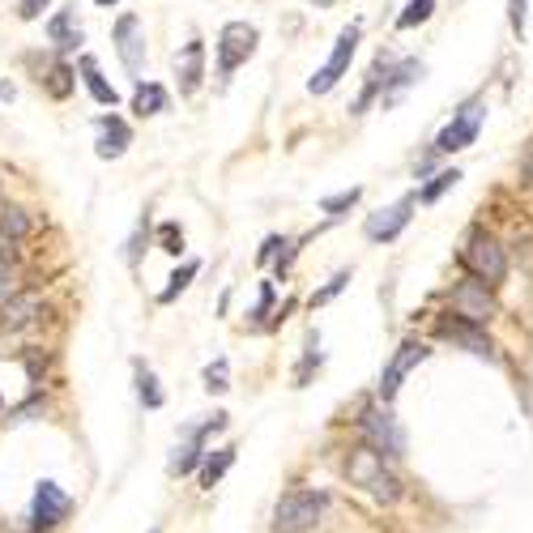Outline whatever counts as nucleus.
I'll return each instance as SVG.
<instances>
[{
  "mask_svg": "<svg viewBox=\"0 0 533 533\" xmlns=\"http://www.w3.org/2000/svg\"><path fill=\"white\" fill-rule=\"evenodd\" d=\"M418 77H423V64H418V60H401L397 69H389V77H384V94H380L384 107L397 103V94L406 90V86H414Z\"/></svg>",
  "mask_w": 533,
  "mask_h": 533,
  "instance_id": "19",
  "label": "nucleus"
},
{
  "mask_svg": "<svg viewBox=\"0 0 533 533\" xmlns=\"http://www.w3.org/2000/svg\"><path fill=\"white\" fill-rule=\"evenodd\" d=\"M133 376H137V397H141V406L145 410H158V406H163V389H158V376H154V371L150 367H145V363H133Z\"/></svg>",
  "mask_w": 533,
  "mask_h": 533,
  "instance_id": "23",
  "label": "nucleus"
},
{
  "mask_svg": "<svg viewBox=\"0 0 533 533\" xmlns=\"http://www.w3.org/2000/svg\"><path fill=\"white\" fill-rule=\"evenodd\" d=\"M269 303H273V286L265 282V286H261V303H256V312H252V316H256V320H261V316L269 312Z\"/></svg>",
  "mask_w": 533,
  "mask_h": 533,
  "instance_id": "37",
  "label": "nucleus"
},
{
  "mask_svg": "<svg viewBox=\"0 0 533 533\" xmlns=\"http://www.w3.org/2000/svg\"><path fill=\"white\" fill-rule=\"evenodd\" d=\"M448 303H452V316L461 320H474V325L487 329L491 320L499 316V299H495V286L478 282V278H465L448 290Z\"/></svg>",
  "mask_w": 533,
  "mask_h": 533,
  "instance_id": "5",
  "label": "nucleus"
},
{
  "mask_svg": "<svg viewBox=\"0 0 533 533\" xmlns=\"http://www.w3.org/2000/svg\"><path fill=\"white\" fill-rule=\"evenodd\" d=\"M175 77H180V94H197L205 82V43L201 39H188L184 52L175 56Z\"/></svg>",
  "mask_w": 533,
  "mask_h": 533,
  "instance_id": "16",
  "label": "nucleus"
},
{
  "mask_svg": "<svg viewBox=\"0 0 533 533\" xmlns=\"http://www.w3.org/2000/svg\"><path fill=\"white\" fill-rule=\"evenodd\" d=\"M218 431H226V414H222V410H218L214 418H205L201 427L184 431V440L175 444V457H171V474H192V470H197V465L205 461L209 435H218Z\"/></svg>",
  "mask_w": 533,
  "mask_h": 533,
  "instance_id": "9",
  "label": "nucleus"
},
{
  "mask_svg": "<svg viewBox=\"0 0 533 533\" xmlns=\"http://www.w3.org/2000/svg\"><path fill=\"white\" fill-rule=\"evenodd\" d=\"M197 269H201L197 261H188L184 269H175V273H171V286L163 290V295H158V303H171L175 295H180V290H188V282H192V278H197Z\"/></svg>",
  "mask_w": 533,
  "mask_h": 533,
  "instance_id": "28",
  "label": "nucleus"
},
{
  "mask_svg": "<svg viewBox=\"0 0 533 533\" xmlns=\"http://www.w3.org/2000/svg\"><path fill=\"white\" fill-rule=\"evenodd\" d=\"M295 252H299L295 244H286V252L278 256V273H286V269H290V261H295Z\"/></svg>",
  "mask_w": 533,
  "mask_h": 533,
  "instance_id": "38",
  "label": "nucleus"
},
{
  "mask_svg": "<svg viewBox=\"0 0 533 533\" xmlns=\"http://www.w3.org/2000/svg\"><path fill=\"white\" fill-rule=\"evenodd\" d=\"M256 43H261V30L248 22H226L218 35V73L231 77L239 64H248L256 56Z\"/></svg>",
  "mask_w": 533,
  "mask_h": 533,
  "instance_id": "7",
  "label": "nucleus"
},
{
  "mask_svg": "<svg viewBox=\"0 0 533 533\" xmlns=\"http://www.w3.org/2000/svg\"><path fill=\"white\" fill-rule=\"evenodd\" d=\"M0 406H5V401H0Z\"/></svg>",
  "mask_w": 533,
  "mask_h": 533,
  "instance_id": "41",
  "label": "nucleus"
},
{
  "mask_svg": "<svg viewBox=\"0 0 533 533\" xmlns=\"http://www.w3.org/2000/svg\"><path fill=\"white\" fill-rule=\"evenodd\" d=\"M508 22L516 35H525V22H529V0H508Z\"/></svg>",
  "mask_w": 533,
  "mask_h": 533,
  "instance_id": "32",
  "label": "nucleus"
},
{
  "mask_svg": "<svg viewBox=\"0 0 533 533\" xmlns=\"http://www.w3.org/2000/svg\"><path fill=\"white\" fill-rule=\"evenodd\" d=\"M359 39H363V26H359V22H350L342 35H337L333 52H329V60H325V69H316V77L308 82L312 94H329L337 82H342L346 69H350V60H354V52H359Z\"/></svg>",
  "mask_w": 533,
  "mask_h": 533,
  "instance_id": "6",
  "label": "nucleus"
},
{
  "mask_svg": "<svg viewBox=\"0 0 533 533\" xmlns=\"http://www.w3.org/2000/svg\"><path fill=\"white\" fill-rule=\"evenodd\" d=\"M226 371H231V367H226V359L205 367V389L209 393H226V389H231V384H226Z\"/></svg>",
  "mask_w": 533,
  "mask_h": 533,
  "instance_id": "31",
  "label": "nucleus"
},
{
  "mask_svg": "<svg viewBox=\"0 0 533 533\" xmlns=\"http://www.w3.org/2000/svg\"><path fill=\"white\" fill-rule=\"evenodd\" d=\"M116 52L133 77L145 69V30H141V18H133V13H124L116 22Z\"/></svg>",
  "mask_w": 533,
  "mask_h": 533,
  "instance_id": "14",
  "label": "nucleus"
},
{
  "mask_svg": "<svg viewBox=\"0 0 533 533\" xmlns=\"http://www.w3.org/2000/svg\"><path fill=\"white\" fill-rule=\"evenodd\" d=\"M77 73H82V82H86V90H90V99H94V103L116 107V99H120V94H116V86H111L107 77H103L99 60H94V56H82V64H77Z\"/></svg>",
  "mask_w": 533,
  "mask_h": 533,
  "instance_id": "18",
  "label": "nucleus"
},
{
  "mask_svg": "<svg viewBox=\"0 0 533 533\" xmlns=\"http://www.w3.org/2000/svg\"><path fill=\"white\" fill-rule=\"evenodd\" d=\"M9 295H18V273H13V265H0V303Z\"/></svg>",
  "mask_w": 533,
  "mask_h": 533,
  "instance_id": "34",
  "label": "nucleus"
},
{
  "mask_svg": "<svg viewBox=\"0 0 533 533\" xmlns=\"http://www.w3.org/2000/svg\"><path fill=\"white\" fill-rule=\"evenodd\" d=\"M231 465H235V448L231 444L205 452V461H201V487H218V478L231 470Z\"/></svg>",
  "mask_w": 533,
  "mask_h": 533,
  "instance_id": "22",
  "label": "nucleus"
},
{
  "mask_svg": "<svg viewBox=\"0 0 533 533\" xmlns=\"http://www.w3.org/2000/svg\"><path fill=\"white\" fill-rule=\"evenodd\" d=\"M431 9H435V0H410V5H406V13H401V18H397V26H401V30L423 26V22L431 18Z\"/></svg>",
  "mask_w": 533,
  "mask_h": 533,
  "instance_id": "27",
  "label": "nucleus"
},
{
  "mask_svg": "<svg viewBox=\"0 0 533 533\" xmlns=\"http://www.w3.org/2000/svg\"><path fill=\"white\" fill-rule=\"evenodd\" d=\"M521 180L533 188V137H529V145H525V154H521Z\"/></svg>",
  "mask_w": 533,
  "mask_h": 533,
  "instance_id": "35",
  "label": "nucleus"
},
{
  "mask_svg": "<svg viewBox=\"0 0 533 533\" xmlns=\"http://www.w3.org/2000/svg\"><path fill=\"white\" fill-rule=\"evenodd\" d=\"M359 431H363V444L376 448L380 457H401L406 452V431H401V423L393 418V410L384 406V401H371V406H363L359 414Z\"/></svg>",
  "mask_w": 533,
  "mask_h": 533,
  "instance_id": "4",
  "label": "nucleus"
},
{
  "mask_svg": "<svg viewBox=\"0 0 533 533\" xmlns=\"http://www.w3.org/2000/svg\"><path fill=\"white\" fill-rule=\"evenodd\" d=\"M427 354H431V350H427L423 342H418V337H406V342L397 346V354H393V359L384 363V371H380V401H384V406H389V401L397 397L401 380H406L410 371L427 359Z\"/></svg>",
  "mask_w": 533,
  "mask_h": 533,
  "instance_id": "11",
  "label": "nucleus"
},
{
  "mask_svg": "<svg viewBox=\"0 0 533 533\" xmlns=\"http://www.w3.org/2000/svg\"><path fill=\"white\" fill-rule=\"evenodd\" d=\"M43 9H47V0H22V5H18V13H22L26 22H35V18H39Z\"/></svg>",
  "mask_w": 533,
  "mask_h": 533,
  "instance_id": "36",
  "label": "nucleus"
},
{
  "mask_svg": "<svg viewBox=\"0 0 533 533\" xmlns=\"http://www.w3.org/2000/svg\"><path fill=\"white\" fill-rule=\"evenodd\" d=\"M47 39H52L56 47H64V52L82 43V26H77V13H73V9H60L56 18L47 22Z\"/></svg>",
  "mask_w": 533,
  "mask_h": 533,
  "instance_id": "20",
  "label": "nucleus"
},
{
  "mask_svg": "<svg viewBox=\"0 0 533 533\" xmlns=\"http://www.w3.org/2000/svg\"><path fill=\"white\" fill-rule=\"evenodd\" d=\"M482 120H487V103H482V99L465 103L457 116H452V124H444V133L435 137V150H440V154L470 150V145L478 141V133H482Z\"/></svg>",
  "mask_w": 533,
  "mask_h": 533,
  "instance_id": "8",
  "label": "nucleus"
},
{
  "mask_svg": "<svg viewBox=\"0 0 533 533\" xmlns=\"http://www.w3.org/2000/svg\"><path fill=\"white\" fill-rule=\"evenodd\" d=\"M435 333L444 337V342H452V346H461V350H470V354H478V359H495V342H491V333L482 329V325H474V320H461V316H440L435 320Z\"/></svg>",
  "mask_w": 533,
  "mask_h": 533,
  "instance_id": "10",
  "label": "nucleus"
},
{
  "mask_svg": "<svg viewBox=\"0 0 533 533\" xmlns=\"http://www.w3.org/2000/svg\"><path fill=\"white\" fill-rule=\"evenodd\" d=\"M457 180H461V171H457V167H452V171H435V175H431V184L418 188V201H427V205H431V201H440L448 188H457Z\"/></svg>",
  "mask_w": 533,
  "mask_h": 533,
  "instance_id": "26",
  "label": "nucleus"
},
{
  "mask_svg": "<svg viewBox=\"0 0 533 533\" xmlns=\"http://www.w3.org/2000/svg\"><path fill=\"white\" fill-rule=\"evenodd\" d=\"M414 205H418V192L401 197V201L389 205V209H380V214H371L367 226H363V235L371 239V244H389V239H397V235L410 226V209H414Z\"/></svg>",
  "mask_w": 533,
  "mask_h": 533,
  "instance_id": "13",
  "label": "nucleus"
},
{
  "mask_svg": "<svg viewBox=\"0 0 533 533\" xmlns=\"http://www.w3.org/2000/svg\"><path fill=\"white\" fill-rule=\"evenodd\" d=\"M163 252H171V256H180V252H184V231H180L175 222L163 226Z\"/></svg>",
  "mask_w": 533,
  "mask_h": 533,
  "instance_id": "33",
  "label": "nucleus"
},
{
  "mask_svg": "<svg viewBox=\"0 0 533 533\" xmlns=\"http://www.w3.org/2000/svg\"><path fill=\"white\" fill-rule=\"evenodd\" d=\"M43 312V303L35 290H18V295H9L5 303H0V329L5 333H22L35 325V316Z\"/></svg>",
  "mask_w": 533,
  "mask_h": 533,
  "instance_id": "15",
  "label": "nucleus"
},
{
  "mask_svg": "<svg viewBox=\"0 0 533 533\" xmlns=\"http://www.w3.org/2000/svg\"><path fill=\"white\" fill-rule=\"evenodd\" d=\"M346 478L354 482V487H363L376 504H397L401 499V478L389 465V457H380V452L367 448V444L346 452Z\"/></svg>",
  "mask_w": 533,
  "mask_h": 533,
  "instance_id": "1",
  "label": "nucleus"
},
{
  "mask_svg": "<svg viewBox=\"0 0 533 533\" xmlns=\"http://www.w3.org/2000/svg\"><path fill=\"white\" fill-rule=\"evenodd\" d=\"M350 286V269H342V273H333V278L325 282V286H320L316 290V295H312V308H320V303H333L337 295H342V290Z\"/></svg>",
  "mask_w": 533,
  "mask_h": 533,
  "instance_id": "29",
  "label": "nucleus"
},
{
  "mask_svg": "<svg viewBox=\"0 0 533 533\" xmlns=\"http://www.w3.org/2000/svg\"><path fill=\"white\" fill-rule=\"evenodd\" d=\"M133 111H137V116H163V111H167V90L158 82H137Z\"/></svg>",
  "mask_w": 533,
  "mask_h": 533,
  "instance_id": "21",
  "label": "nucleus"
},
{
  "mask_svg": "<svg viewBox=\"0 0 533 533\" xmlns=\"http://www.w3.org/2000/svg\"><path fill=\"white\" fill-rule=\"evenodd\" d=\"M99 5H116V0H99Z\"/></svg>",
  "mask_w": 533,
  "mask_h": 533,
  "instance_id": "40",
  "label": "nucleus"
},
{
  "mask_svg": "<svg viewBox=\"0 0 533 533\" xmlns=\"http://www.w3.org/2000/svg\"><path fill=\"white\" fill-rule=\"evenodd\" d=\"M69 508H73V499L64 495L52 478L39 482V487H35V499H30V529H39V533H43V529H56L64 516H69Z\"/></svg>",
  "mask_w": 533,
  "mask_h": 533,
  "instance_id": "12",
  "label": "nucleus"
},
{
  "mask_svg": "<svg viewBox=\"0 0 533 533\" xmlns=\"http://www.w3.org/2000/svg\"><path fill=\"white\" fill-rule=\"evenodd\" d=\"M39 82H43V90L52 94V99H69L73 86H77V73L69 69V64H52L47 77H39Z\"/></svg>",
  "mask_w": 533,
  "mask_h": 533,
  "instance_id": "24",
  "label": "nucleus"
},
{
  "mask_svg": "<svg viewBox=\"0 0 533 533\" xmlns=\"http://www.w3.org/2000/svg\"><path fill=\"white\" fill-rule=\"evenodd\" d=\"M128 145H133V128H128L120 116H103L99 120V145H94L99 158H120Z\"/></svg>",
  "mask_w": 533,
  "mask_h": 533,
  "instance_id": "17",
  "label": "nucleus"
},
{
  "mask_svg": "<svg viewBox=\"0 0 533 533\" xmlns=\"http://www.w3.org/2000/svg\"><path fill=\"white\" fill-rule=\"evenodd\" d=\"M0 235L13 239V244H22V239L30 235V214H26V209H18V205L0 209Z\"/></svg>",
  "mask_w": 533,
  "mask_h": 533,
  "instance_id": "25",
  "label": "nucleus"
},
{
  "mask_svg": "<svg viewBox=\"0 0 533 533\" xmlns=\"http://www.w3.org/2000/svg\"><path fill=\"white\" fill-rule=\"evenodd\" d=\"M359 197H363V188H350V192H337V197H325L320 205H325V214H329V218H342Z\"/></svg>",
  "mask_w": 533,
  "mask_h": 533,
  "instance_id": "30",
  "label": "nucleus"
},
{
  "mask_svg": "<svg viewBox=\"0 0 533 533\" xmlns=\"http://www.w3.org/2000/svg\"><path fill=\"white\" fill-rule=\"evenodd\" d=\"M461 265L470 269V278L487 282V286H499L508 278V252H504V244H499L491 231H482V226H474L470 239H465Z\"/></svg>",
  "mask_w": 533,
  "mask_h": 533,
  "instance_id": "2",
  "label": "nucleus"
},
{
  "mask_svg": "<svg viewBox=\"0 0 533 533\" xmlns=\"http://www.w3.org/2000/svg\"><path fill=\"white\" fill-rule=\"evenodd\" d=\"M312 5H316V9H329V5H333V0H312Z\"/></svg>",
  "mask_w": 533,
  "mask_h": 533,
  "instance_id": "39",
  "label": "nucleus"
},
{
  "mask_svg": "<svg viewBox=\"0 0 533 533\" xmlns=\"http://www.w3.org/2000/svg\"><path fill=\"white\" fill-rule=\"evenodd\" d=\"M329 508L325 491H286L273 508V533H308L320 525V516Z\"/></svg>",
  "mask_w": 533,
  "mask_h": 533,
  "instance_id": "3",
  "label": "nucleus"
}]
</instances>
